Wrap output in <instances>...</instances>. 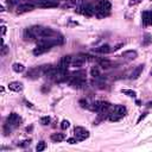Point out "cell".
I'll return each mask as SVG.
<instances>
[{"label":"cell","mask_w":152,"mask_h":152,"mask_svg":"<svg viewBox=\"0 0 152 152\" xmlns=\"http://www.w3.org/2000/svg\"><path fill=\"white\" fill-rule=\"evenodd\" d=\"M77 141H78V140H77L76 138H70V139H68V142H69V144H76Z\"/></svg>","instance_id":"cell-29"},{"label":"cell","mask_w":152,"mask_h":152,"mask_svg":"<svg viewBox=\"0 0 152 152\" xmlns=\"http://www.w3.org/2000/svg\"><path fill=\"white\" fill-rule=\"evenodd\" d=\"M100 65H101L103 69H107V68H110V66H112V62L108 61V59H101V61H100Z\"/></svg>","instance_id":"cell-20"},{"label":"cell","mask_w":152,"mask_h":152,"mask_svg":"<svg viewBox=\"0 0 152 152\" xmlns=\"http://www.w3.org/2000/svg\"><path fill=\"white\" fill-rule=\"evenodd\" d=\"M70 126V122L68 121V120H63L62 122H61V128L62 129H65V128H68Z\"/></svg>","instance_id":"cell-25"},{"label":"cell","mask_w":152,"mask_h":152,"mask_svg":"<svg viewBox=\"0 0 152 152\" xmlns=\"http://www.w3.org/2000/svg\"><path fill=\"white\" fill-rule=\"evenodd\" d=\"M33 8H34V5H32V4H21L17 7V14H23V13L31 12Z\"/></svg>","instance_id":"cell-9"},{"label":"cell","mask_w":152,"mask_h":152,"mask_svg":"<svg viewBox=\"0 0 152 152\" xmlns=\"http://www.w3.org/2000/svg\"><path fill=\"white\" fill-rule=\"evenodd\" d=\"M37 6L40 8H53L58 6L57 0H39L37 2Z\"/></svg>","instance_id":"cell-8"},{"label":"cell","mask_w":152,"mask_h":152,"mask_svg":"<svg viewBox=\"0 0 152 152\" xmlns=\"http://www.w3.org/2000/svg\"><path fill=\"white\" fill-rule=\"evenodd\" d=\"M1 31H2V36H4V34L6 33V26H5V25L1 26Z\"/></svg>","instance_id":"cell-31"},{"label":"cell","mask_w":152,"mask_h":152,"mask_svg":"<svg viewBox=\"0 0 152 152\" xmlns=\"http://www.w3.org/2000/svg\"><path fill=\"white\" fill-rule=\"evenodd\" d=\"M65 139V134L64 133H53L52 135H51V140L53 141V142H61V141H63Z\"/></svg>","instance_id":"cell-16"},{"label":"cell","mask_w":152,"mask_h":152,"mask_svg":"<svg viewBox=\"0 0 152 152\" xmlns=\"http://www.w3.org/2000/svg\"><path fill=\"white\" fill-rule=\"evenodd\" d=\"M50 121H51V119H50L49 116H43V118L40 119V124H42V125H44V126L49 125V124H50Z\"/></svg>","instance_id":"cell-24"},{"label":"cell","mask_w":152,"mask_h":152,"mask_svg":"<svg viewBox=\"0 0 152 152\" xmlns=\"http://www.w3.org/2000/svg\"><path fill=\"white\" fill-rule=\"evenodd\" d=\"M45 142L44 141H39L38 142V145H37V147H36V150L38 151V152H42V151H44L45 150Z\"/></svg>","instance_id":"cell-23"},{"label":"cell","mask_w":152,"mask_h":152,"mask_svg":"<svg viewBox=\"0 0 152 152\" xmlns=\"http://www.w3.org/2000/svg\"><path fill=\"white\" fill-rule=\"evenodd\" d=\"M127 61H132V59H135L137 56H138V52L135 50H127V51H124L122 55H121Z\"/></svg>","instance_id":"cell-11"},{"label":"cell","mask_w":152,"mask_h":152,"mask_svg":"<svg viewBox=\"0 0 152 152\" xmlns=\"http://www.w3.org/2000/svg\"><path fill=\"white\" fill-rule=\"evenodd\" d=\"M152 43V36L150 33H145L144 38H142V45H150Z\"/></svg>","instance_id":"cell-19"},{"label":"cell","mask_w":152,"mask_h":152,"mask_svg":"<svg viewBox=\"0 0 152 152\" xmlns=\"http://www.w3.org/2000/svg\"><path fill=\"white\" fill-rule=\"evenodd\" d=\"M121 93L125 94V95H127V96H129V97H135V95H137L135 91L132 90V89H122Z\"/></svg>","instance_id":"cell-21"},{"label":"cell","mask_w":152,"mask_h":152,"mask_svg":"<svg viewBox=\"0 0 152 152\" xmlns=\"http://www.w3.org/2000/svg\"><path fill=\"white\" fill-rule=\"evenodd\" d=\"M56 34V32L50 28V27H44V26H32L25 30L24 36L25 39H33V38H53V36Z\"/></svg>","instance_id":"cell-1"},{"label":"cell","mask_w":152,"mask_h":152,"mask_svg":"<svg viewBox=\"0 0 152 152\" xmlns=\"http://www.w3.org/2000/svg\"><path fill=\"white\" fill-rule=\"evenodd\" d=\"M30 142H31L30 139H28V140H23V141H20V142L18 144V146H20V147H26V146L30 145Z\"/></svg>","instance_id":"cell-26"},{"label":"cell","mask_w":152,"mask_h":152,"mask_svg":"<svg viewBox=\"0 0 152 152\" xmlns=\"http://www.w3.org/2000/svg\"><path fill=\"white\" fill-rule=\"evenodd\" d=\"M110 10H112V5L108 0H100L95 6V12L99 14V17L108 15Z\"/></svg>","instance_id":"cell-4"},{"label":"cell","mask_w":152,"mask_h":152,"mask_svg":"<svg viewBox=\"0 0 152 152\" xmlns=\"http://www.w3.org/2000/svg\"><path fill=\"white\" fill-rule=\"evenodd\" d=\"M142 18V23L145 25H152V12L151 11H145L141 14Z\"/></svg>","instance_id":"cell-12"},{"label":"cell","mask_w":152,"mask_h":152,"mask_svg":"<svg viewBox=\"0 0 152 152\" xmlns=\"http://www.w3.org/2000/svg\"><path fill=\"white\" fill-rule=\"evenodd\" d=\"M8 88L12 90V91H21L23 90V83L21 82H18V81H13L8 84Z\"/></svg>","instance_id":"cell-14"},{"label":"cell","mask_w":152,"mask_h":152,"mask_svg":"<svg viewBox=\"0 0 152 152\" xmlns=\"http://www.w3.org/2000/svg\"><path fill=\"white\" fill-rule=\"evenodd\" d=\"M74 134H75V138H76L78 141H83V140H86L87 138H89V132H88L86 128L81 127V126H76V127H75Z\"/></svg>","instance_id":"cell-5"},{"label":"cell","mask_w":152,"mask_h":152,"mask_svg":"<svg viewBox=\"0 0 152 152\" xmlns=\"http://www.w3.org/2000/svg\"><path fill=\"white\" fill-rule=\"evenodd\" d=\"M42 75H44V71H43L42 65H40V66L31 68V69L27 71L26 77H27V78H31V80H37V78H39Z\"/></svg>","instance_id":"cell-6"},{"label":"cell","mask_w":152,"mask_h":152,"mask_svg":"<svg viewBox=\"0 0 152 152\" xmlns=\"http://www.w3.org/2000/svg\"><path fill=\"white\" fill-rule=\"evenodd\" d=\"M94 51H95V52H99V53H108V52L112 51V49L109 48L108 44H104V45H101V46H99V48H95Z\"/></svg>","instance_id":"cell-15"},{"label":"cell","mask_w":152,"mask_h":152,"mask_svg":"<svg viewBox=\"0 0 152 152\" xmlns=\"http://www.w3.org/2000/svg\"><path fill=\"white\" fill-rule=\"evenodd\" d=\"M12 69H13V71H15V72H23V71L25 70V66H24L21 63H14V64L12 65Z\"/></svg>","instance_id":"cell-17"},{"label":"cell","mask_w":152,"mask_h":152,"mask_svg":"<svg viewBox=\"0 0 152 152\" xmlns=\"http://www.w3.org/2000/svg\"><path fill=\"white\" fill-rule=\"evenodd\" d=\"M90 74H91V76H93L94 78H95V77L97 78V77L100 76V71H99V68H97V66H93V68H91V70H90Z\"/></svg>","instance_id":"cell-22"},{"label":"cell","mask_w":152,"mask_h":152,"mask_svg":"<svg viewBox=\"0 0 152 152\" xmlns=\"http://www.w3.org/2000/svg\"><path fill=\"white\" fill-rule=\"evenodd\" d=\"M146 107H148V108H150V107H152V101L147 102V103H146Z\"/></svg>","instance_id":"cell-32"},{"label":"cell","mask_w":152,"mask_h":152,"mask_svg":"<svg viewBox=\"0 0 152 152\" xmlns=\"http://www.w3.org/2000/svg\"><path fill=\"white\" fill-rule=\"evenodd\" d=\"M20 121H21V119L17 113H11L7 118V120H6L5 126H4V129H5L6 134H8L13 128L18 127L20 125Z\"/></svg>","instance_id":"cell-3"},{"label":"cell","mask_w":152,"mask_h":152,"mask_svg":"<svg viewBox=\"0 0 152 152\" xmlns=\"http://www.w3.org/2000/svg\"><path fill=\"white\" fill-rule=\"evenodd\" d=\"M150 75H151V76H152V69H151V71H150Z\"/></svg>","instance_id":"cell-33"},{"label":"cell","mask_w":152,"mask_h":152,"mask_svg":"<svg viewBox=\"0 0 152 152\" xmlns=\"http://www.w3.org/2000/svg\"><path fill=\"white\" fill-rule=\"evenodd\" d=\"M126 114V108L121 104H115L110 107L109 114H108V119L110 121H119L121 118H124Z\"/></svg>","instance_id":"cell-2"},{"label":"cell","mask_w":152,"mask_h":152,"mask_svg":"<svg viewBox=\"0 0 152 152\" xmlns=\"http://www.w3.org/2000/svg\"><path fill=\"white\" fill-rule=\"evenodd\" d=\"M141 2V0H129V6H135V5H138V4H140Z\"/></svg>","instance_id":"cell-27"},{"label":"cell","mask_w":152,"mask_h":152,"mask_svg":"<svg viewBox=\"0 0 152 152\" xmlns=\"http://www.w3.org/2000/svg\"><path fill=\"white\" fill-rule=\"evenodd\" d=\"M146 115H147V112L142 113V114H141V115H140V116L138 118V120H137V124H139V122H140V121H141L142 119H145V118H146Z\"/></svg>","instance_id":"cell-28"},{"label":"cell","mask_w":152,"mask_h":152,"mask_svg":"<svg viewBox=\"0 0 152 152\" xmlns=\"http://www.w3.org/2000/svg\"><path fill=\"white\" fill-rule=\"evenodd\" d=\"M71 77H74V78H81V80H86V72H84L83 70L75 71L74 74H71Z\"/></svg>","instance_id":"cell-18"},{"label":"cell","mask_w":152,"mask_h":152,"mask_svg":"<svg viewBox=\"0 0 152 152\" xmlns=\"http://www.w3.org/2000/svg\"><path fill=\"white\" fill-rule=\"evenodd\" d=\"M71 61H72L71 56H63L61 62H59L58 68H61L62 70H68V68L71 65Z\"/></svg>","instance_id":"cell-10"},{"label":"cell","mask_w":152,"mask_h":152,"mask_svg":"<svg viewBox=\"0 0 152 152\" xmlns=\"http://www.w3.org/2000/svg\"><path fill=\"white\" fill-rule=\"evenodd\" d=\"M77 12L81 13L82 15H86V17H91L94 15L95 13V7H93L91 5L89 4H86V5H82L77 8Z\"/></svg>","instance_id":"cell-7"},{"label":"cell","mask_w":152,"mask_h":152,"mask_svg":"<svg viewBox=\"0 0 152 152\" xmlns=\"http://www.w3.org/2000/svg\"><path fill=\"white\" fill-rule=\"evenodd\" d=\"M7 50H8V48H7L6 45H4V46H2V50H1V55H2V56H4V55H6Z\"/></svg>","instance_id":"cell-30"},{"label":"cell","mask_w":152,"mask_h":152,"mask_svg":"<svg viewBox=\"0 0 152 152\" xmlns=\"http://www.w3.org/2000/svg\"><path fill=\"white\" fill-rule=\"evenodd\" d=\"M142 70H144V64H139L138 66H135L134 70H133L132 74H131V78H132V80L138 78V77L140 76V74L142 72Z\"/></svg>","instance_id":"cell-13"}]
</instances>
